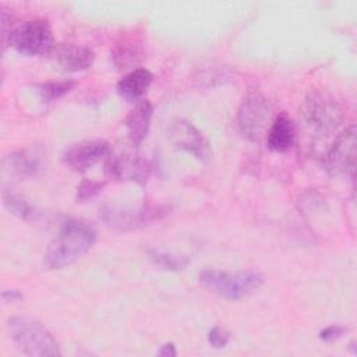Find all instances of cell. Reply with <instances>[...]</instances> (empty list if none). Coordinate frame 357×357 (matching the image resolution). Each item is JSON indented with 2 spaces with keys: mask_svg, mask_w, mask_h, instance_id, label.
Masks as SVG:
<instances>
[{
  "mask_svg": "<svg viewBox=\"0 0 357 357\" xmlns=\"http://www.w3.org/2000/svg\"><path fill=\"white\" fill-rule=\"evenodd\" d=\"M96 241V230L86 222L68 220L50 241L43 265L47 269H63L85 255Z\"/></svg>",
  "mask_w": 357,
  "mask_h": 357,
  "instance_id": "obj_1",
  "label": "cell"
},
{
  "mask_svg": "<svg viewBox=\"0 0 357 357\" xmlns=\"http://www.w3.org/2000/svg\"><path fill=\"white\" fill-rule=\"evenodd\" d=\"M199 283L209 291L227 298L241 300L257 291L262 283L264 276L255 271H219L205 269L199 273Z\"/></svg>",
  "mask_w": 357,
  "mask_h": 357,
  "instance_id": "obj_2",
  "label": "cell"
},
{
  "mask_svg": "<svg viewBox=\"0 0 357 357\" xmlns=\"http://www.w3.org/2000/svg\"><path fill=\"white\" fill-rule=\"evenodd\" d=\"M11 340L26 356H60L61 351L52 333L39 322L26 317H11L7 321Z\"/></svg>",
  "mask_w": 357,
  "mask_h": 357,
  "instance_id": "obj_3",
  "label": "cell"
},
{
  "mask_svg": "<svg viewBox=\"0 0 357 357\" xmlns=\"http://www.w3.org/2000/svg\"><path fill=\"white\" fill-rule=\"evenodd\" d=\"M273 121V107L271 102L258 91L248 92L237 112V126L244 138L259 142L266 137Z\"/></svg>",
  "mask_w": 357,
  "mask_h": 357,
  "instance_id": "obj_4",
  "label": "cell"
},
{
  "mask_svg": "<svg viewBox=\"0 0 357 357\" xmlns=\"http://www.w3.org/2000/svg\"><path fill=\"white\" fill-rule=\"evenodd\" d=\"M300 113L304 123L319 135L333 132L343 119L339 102L324 91L311 92L303 102Z\"/></svg>",
  "mask_w": 357,
  "mask_h": 357,
  "instance_id": "obj_5",
  "label": "cell"
},
{
  "mask_svg": "<svg viewBox=\"0 0 357 357\" xmlns=\"http://www.w3.org/2000/svg\"><path fill=\"white\" fill-rule=\"evenodd\" d=\"M6 42L25 56L49 54L56 45L52 28L45 20H29L14 25Z\"/></svg>",
  "mask_w": 357,
  "mask_h": 357,
  "instance_id": "obj_6",
  "label": "cell"
},
{
  "mask_svg": "<svg viewBox=\"0 0 357 357\" xmlns=\"http://www.w3.org/2000/svg\"><path fill=\"white\" fill-rule=\"evenodd\" d=\"M99 213L102 220L109 227L120 231H128L163 218L166 213H169V206L148 205L139 209H126L114 205H102Z\"/></svg>",
  "mask_w": 357,
  "mask_h": 357,
  "instance_id": "obj_7",
  "label": "cell"
},
{
  "mask_svg": "<svg viewBox=\"0 0 357 357\" xmlns=\"http://www.w3.org/2000/svg\"><path fill=\"white\" fill-rule=\"evenodd\" d=\"M356 126L351 124L339 134L324 156V166L331 176L353 178L356 167Z\"/></svg>",
  "mask_w": 357,
  "mask_h": 357,
  "instance_id": "obj_8",
  "label": "cell"
},
{
  "mask_svg": "<svg viewBox=\"0 0 357 357\" xmlns=\"http://www.w3.org/2000/svg\"><path fill=\"white\" fill-rule=\"evenodd\" d=\"M167 138L174 148L191 153L199 162H208L212 158V148L206 137L190 121L177 119L167 128Z\"/></svg>",
  "mask_w": 357,
  "mask_h": 357,
  "instance_id": "obj_9",
  "label": "cell"
},
{
  "mask_svg": "<svg viewBox=\"0 0 357 357\" xmlns=\"http://www.w3.org/2000/svg\"><path fill=\"white\" fill-rule=\"evenodd\" d=\"M110 146L105 139H85L71 145L64 153V162L75 172H85L106 158Z\"/></svg>",
  "mask_w": 357,
  "mask_h": 357,
  "instance_id": "obj_10",
  "label": "cell"
},
{
  "mask_svg": "<svg viewBox=\"0 0 357 357\" xmlns=\"http://www.w3.org/2000/svg\"><path fill=\"white\" fill-rule=\"evenodd\" d=\"M106 172L110 177L119 180H132L144 184L151 173V166L145 159L128 153H110L107 155Z\"/></svg>",
  "mask_w": 357,
  "mask_h": 357,
  "instance_id": "obj_11",
  "label": "cell"
},
{
  "mask_svg": "<svg viewBox=\"0 0 357 357\" xmlns=\"http://www.w3.org/2000/svg\"><path fill=\"white\" fill-rule=\"evenodd\" d=\"M54 63L68 73H79L88 70L95 59L92 50L71 43H59L49 53Z\"/></svg>",
  "mask_w": 357,
  "mask_h": 357,
  "instance_id": "obj_12",
  "label": "cell"
},
{
  "mask_svg": "<svg viewBox=\"0 0 357 357\" xmlns=\"http://www.w3.org/2000/svg\"><path fill=\"white\" fill-rule=\"evenodd\" d=\"M152 114V103L146 99H142L126 117V128L132 145H139L148 135Z\"/></svg>",
  "mask_w": 357,
  "mask_h": 357,
  "instance_id": "obj_13",
  "label": "cell"
},
{
  "mask_svg": "<svg viewBox=\"0 0 357 357\" xmlns=\"http://www.w3.org/2000/svg\"><path fill=\"white\" fill-rule=\"evenodd\" d=\"M296 124L287 114L278 116L266 134L268 148L273 152L289 151L296 141Z\"/></svg>",
  "mask_w": 357,
  "mask_h": 357,
  "instance_id": "obj_14",
  "label": "cell"
},
{
  "mask_svg": "<svg viewBox=\"0 0 357 357\" xmlns=\"http://www.w3.org/2000/svg\"><path fill=\"white\" fill-rule=\"evenodd\" d=\"M40 158L35 152L29 151H18L4 158L3 170L10 174V177L15 178H29L39 173Z\"/></svg>",
  "mask_w": 357,
  "mask_h": 357,
  "instance_id": "obj_15",
  "label": "cell"
},
{
  "mask_svg": "<svg viewBox=\"0 0 357 357\" xmlns=\"http://www.w3.org/2000/svg\"><path fill=\"white\" fill-rule=\"evenodd\" d=\"M153 81V74L146 68H135L117 84L119 95L127 102L139 100Z\"/></svg>",
  "mask_w": 357,
  "mask_h": 357,
  "instance_id": "obj_16",
  "label": "cell"
},
{
  "mask_svg": "<svg viewBox=\"0 0 357 357\" xmlns=\"http://www.w3.org/2000/svg\"><path fill=\"white\" fill-rule=\"evenodd\" d=\"M3 202L4 206L17 218L28 222L38 220L40 213L32 206L25 197H22L18 192H14L13 190H4L3 191Z\"/></svg>",
  "mask_w": 357,
  "mask_h": 357,
  "instance_id": "obj_17",
  "label": "cell"
},
{
  "mask_svg": "<svg viewBox=\"0 0 357 357\" xmlns=\"http://www.w3.org/2000/svg\"><path fill=\"white\" fill-rule=\"evenodd\" d=\"M149 258L162 269L166 271H181L188 265V259L181 255H176L159 248L148 250Z\"/></svg>",
  "mask_w": 357,
  "mask_h": 357,
  "instance_id": "obj_18",
  "label": "cell"
},
{
  "mask_svg": "<svg viewBox=\"0 0 357 357\" xmlns=\"http://www.w3.org/2000/svg\"><path fill=\"white\" fill-rule=\"evenodd\" d=\"M74 86V82L71 81H57V82H45L38 86V93L42 102L50 103L60 98H63L66 93H68Z\"/></svg>",
  "mask_w": 357,
  "mask_h": 357,
  "instance_id": "obj_19",
  "label": "cell"
},
{
  "mask_svg": "<svg viewBox=\"0 0 357 357\" xmlns=\"http://www.w3.org/2000/svg\"><path fill=\"white\" fill-rule=\"evenodd\" d=\"M105 187V181H95V180H82L81 184L77 187V199L79 202H85L92 199L96 194L102 191Z\"/></svg>",
  "mask_w": 357,
  "mask_h": 357,
  "instance_id": "obj_20",
  "label": "cell"
},
{
  "mask_svg": "<svg viewBox=\"0 0 357 357\" xmlns=\"http://www.w3.org/2000/svg\"><path fill=\"white\" fill-rule=\"evenodd\" d=\"M138 59H139V52L135 47H120L113 56L114 64L119 68H128L137 64Z\"/></svg>",
  "mask_w": 357,
  "mask_h": 357,
  "instance_id": "obj_21",
  "label": "cell"
},
{
  "mask_svg": "<svg viewBox=\"0 0 357 357\" xmlns=\"http://www.w3.org/2000/svg\"><path fill=\"white\" fill-rule=\"evenodd\" d=\"M324 206V198L315 191H307L300 198V208L305 212H312Z\"/></svg>",
  "mask_w": 357,
  "mask_h": 357,
  "instance_id": "obj_22",
  "label": "cell"
},
{
  "mask_svg": "<svg viewBox=\"0 0 357 357\" xmlns=\"http://www.w3.org/2000/svg\"><path fill=\"white\" fill-rule=\"evenodd\" d=\"M229 340H230V333L220 326H213L208 332V342L215 349L225 347L229 343Z\"/></svg>",
  "mask_w": 357,
  "mask_h": 357,
  "instance_id": "obj_23",
  "label": "cell"
},
{
  "mask_svg": "<svg viewBox=\"0 0 357 357\" xmlns=\"http://www.w3.org/2000/svg\"><path fill=\"white\" fill-rule=\"evenodd\" d=\"M346 331H347V328H344L343 325H329L319 332V337L324 342H333V340L342 337Z\"/></svg>",
  "mask_w": 357,
  "mask_h": 357,
  "instance_id": "obj_24",
  "label": "cell"
},
{
  "mask_svg": "<svg viewBox=\"0 0 357 357\" xmlns=\"http://www.w3.org/2000/svg\"><path fill=\"white\" fill-rule=\"evenodd\" d=\"M1 297L6 303H14V301H18L22 298V293L15 289H7V290H3Z\"/></svg>",
  "mask_w": 357,
  "mask_h": 357,
  "instance_id": "obj_25",
  "label": "cell"
},
{
  "mask_svg": "<svg viewBox=\"0 0 357 357\" xmlns=\"http://www.w3.org/2000/svg\"><path fill=\"white\" fill-rule=\"evenodd\" d=\"M158 354L162 356V357H174V356H176L174 344H173V343H166V344L160 346Z\"/></svg>",
  "mask_w": 357,
  "mask_h": 357,
  "instance_id": "obj_26",
  "label": "cell"
}]
</instances>
